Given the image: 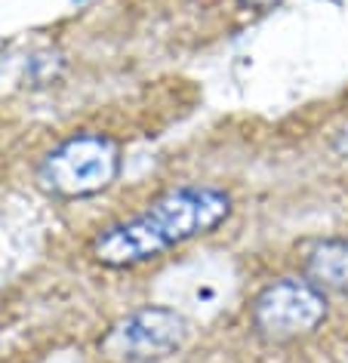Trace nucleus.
I'll use <instances>...</instances> for the list:
<instances>
[{
    "mask_svg": "<svg viewBox=\"0 0 348 363\" xmlns=\"http://www.w3.org/2000/svg\"><path fill=\"white\" fill-rule=\"evenodd\" d=\"M237 4H241L244 10H256V13H265V10H271V6H278L281 0H237Z\"/></svg>",
    "mask_w": 348,
    "mask_h": 363,
    "instance_id": "0eeeda50",
    "label": "nucleus"
},
{
    "mask_svg": "<svg viewBox=\"0 0 348 363\" xmlns=\"http://www.w3.org/2000/svg\"><path fill=\"white\" fill-rule=\"evenodd\" d=\"M333 151H336L342 160H348V123L333 135Z\"/></svg>",
    "mask_w": 348,
    "mask_h": 363,
    "instance_id": "423d86ee",
    "label": "nucleus"
},
{
    "mask_svg": "<svg viewBox=\"0 0 348 363\" xmlns=\"http://www.w3.org/2000/svg\"><path fill=\"white\" fill-rule=\"evenodd\" d=\"M327 317H330V296L311 284L305 274L271 280L250 302L253 330L268 342L305 339V335L324 326Z\"/></svg>",
    "mask_w": 348,
    "mask_h": 363,
    "instance_id": "20e7f679",
    "label": "nucleus"
},
{
    "mask_svg": "<svg viewBox=\"0 0 348 363\" xmlns=\"http://www.w3.org/2000/svg\"><path fill=\"white\" fill-rule=\"evenodd\" d=\"M302 271L327 296H348V240L327 238L305 252Z\"/></svg>",
    "mask_w": 348,
    "mask_h": 363,
    "instance_id": "39448f33",
    "label": "nucleus"
},
{
    "mask_svg": "<svg viewBox=\"0 0 348 363\" xmlns=\"http://www.w3.org/2000/svg\"><path fill=\"white\" fill-rule=\"evenodd\" d=\"M124 167V154L108 133L80 130L40 157L38 185L56 201H87L108 191Z\"/></svg>",
    "mask_w": 348,
    "mask_h": 363,
    "instance_id": "f03ea898",
    "label": "nucleus"
},
{
    "mask_svg": "<svg viewBox=\"0 0 348 363\" xmlns=\"http://www.w3.org/2000/svg\"><path fill=\"white\" fill-rule=\"evenodd\" d=\"M188 317L167 305H142L114 320L99 339V354L112 363H161L185 348Z\"/></svg>",
    "mask_w": 348,
    "mask_h": 363,
    "instance_id": "7ed1b4c3",
    "label": "nucleus"
},
{
    "mask_svg": "<svg viewBox=\"0 0 348 363\" xmlns=\"http://www.w3.org/2000/svg\"><path fill=\"white\" fill-rule=\"evenodd\" d=\"M234 197L213 182H185L167 188L133 216H124L89 240L96 265L124 271L167 256L188 240L207 238L232 219Z\"/></svg>",
    "mask_w": 348,
    "mask_h": 363,
    "instance_id": "f257e3e1",
    "label": "nucleus"
}]
</instances>
